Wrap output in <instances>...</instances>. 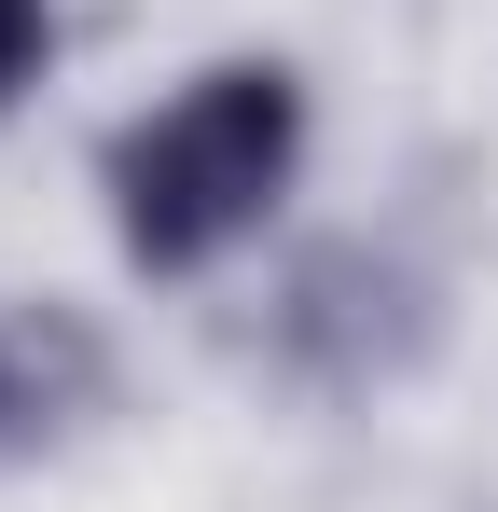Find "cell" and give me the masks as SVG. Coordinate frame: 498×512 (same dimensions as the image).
<instances>
[{"mask_svg": "<svg viewBox=\"0 0 498 512\" xmlns=\"http://www.w3.org/2000/svg\"><path fill=\"white\" fill-rule=\"evenodd\" d=\"M56 84V0H0V125Z\"/></svg>", "mask_w": 498, "mask_h": 512, "instance_id": "obj_3", "label": "cell"}, {"mask_svg": "<svg viewBox=\"0 0 498 512\" xmlns=\"http://www.w3.org/2000/svg\"><path fill=\"white\" fill-rule=\"evenodd\" d=\"M305 153H319L305 70L291 56H208L97 139V222H111L125 277L194 291V277H222L236 250H263L291 222Z\"/></svg>", "mask_w": 498, "mask_h": 512, "instance_id": "obj_1", "label": "cell"}, {"mask_svg": "<svg viewBox=\"0 0 498 512\" xmlns=\"http://www.w3.org/2000/svg\"><path fill=\"white\" fill-rule=\"evenodd\" d=\"M97 402H111V346L83 333L70 305H14L0 291V471L56 457Z\"/></svg>", "mask_w": 498, "mask_h": 512, "instance_id": "obj_2", "label": "cell"}]
</instances>
